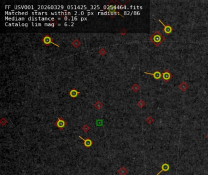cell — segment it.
Here are the masks:
<instances>
[{
    "mask_svg": "<svg viewBox=\"0 0 208 175\" xmlns=\"http://www.w3.org/2000/svg\"><path fill=\"white\" fill-rule=\"evenodd\" d=\"M165 40V38L158 30H157L155 32L153 33L151 35V37H150V41L152 42L154 44V45L155 46H157V47L160 46Z\"/></svg>",
    "mask_w": 208,
    "mask_h": 175,
    "instance_id": "6da1fadb",
    "label": "cell"
},
{
    "mask_svg": "<svg viewBox=\"0 0 208 175\" xmlns=\"http://www.w3.org/2000/svg\"><path fill=\"white\" fill-rule=\"evenodd\" d=\"M67 122L62 118L61 117H59L58 119H57V121L54 123V125L60 130H62L64 129V128L65 126H66L67 125Z\"/></svg>",
    "mask_w": 208,
    "mask_h": 175,
    "instance_id": "7a4b0ae2",
    "label": "cell"
},
{
    "mask_svg": "<svg viewBox=\"0 0 208 175\" xmlns=\"http://www.w3.org/2000/svg\"><path fill=\"white\" fill-rule=\"evenodd\" d=\"M53 39L51 37V36L49 35L46 34V35H45L43 37L42 39L41 40V41H42V42L46 46H48L50 44H53V45H55V46H57V47H59V45H56V43H55L53 42Z\"/></svg>",
    "mask_w": 208,
    "mask_h": 175,
    "instance_id": "3957f363",
    "label": "cell"
},
{
    "mask_svg": "<svg viewBox=\"0 0 208 175\" xmlns=\"http://www.w3.org/2000/svg\"><path fill=\"white\" fill-rule=\"evenodd\" d=\"M173 77V74L167 69H165L162 73V79L165 82H168Z\"/></svg>",
    "mask_w": 208,
    "mask_h": 175,
    "instance_id": "277c9868",
    "label": "cell"
},
{
    "mask_svg": "<svg viewBox=\"0 0 208 175\" xmlns=\"http://www.w3.org/2000/svg\"><path fill=\"white\" fill-rule=\"evenodd\" d=\"M79 137L83 140V144H84V145L86 148H90L92 146L93 144V141L91 140V139L89 138V137L86 139H83L81 136H79Z\"/></svg>",
    "mask_w": 208,
    "mask_h": 175,
    "instance_id": "5b68a950",
    "label": "cell"
},
{
    "mask_svg": "<svg viewBox=\"0 0 208 175\" xmlns=\"http://www.w3.org/2000/svg\"><path fill=\"white\" fill-rule=\"evenodd\" d=\"M158 21H159L162 24V26H164L163 31L167 35H170V34L172 32V31H173V28H172V27H171L169 25H164V24L161 21V20H160V19L158 20Z\"/></svg>",
    "mask_w": 208,
    "mask_h": 175,
    "instance_id": "8992f818",
    "label": "cell"
},
{
    "mask_svg": "<svg viewBox=\"0 0 208 175\" xmlns=\"http://www.w3.org/2000/svg\"><path fill=\"white\" fill-rule=\"evenodd\" d=\"M144 74H148V75H151L153 76V77L156 79V80H159L160 78H162V73H160L159 71H156L154 73H150V72H144Z\"/></svg>",
    "mask_w": 208,
    "mask_h": 175,
    "instance_id": "52a82bcc",
    "label": "cell"
},
{
    "mask_svg": "<svg viewBox=\"0 0 208 175\" xmlns=\"http://www.w3.org/2000/svg\"><path fill=\"white\" fill-rule=\"evenodd\" d=\"M79 94H80V92L77 91L75 88L72 89V90L68 92V94H69L71 98H73V99H76Z\"/></svg>",
    "mask_w": 208,
    "mask_h": 175,
    "instance_id": "ba28073f",
    "label": "cell"
},
{
    "mask_svg": "<svg viewBox=\"0 0 208 175\" xmlns=\"http://www.w3.org/2000/svg\"><path fill=\"white\" fill-rule=\"evenodd\" d=\"M169 170H170V165H169L168 164H167V163H164V164H163L161 165V170H160V171H159L156 175H160V174L162 172H163V171L164 172H167V171H169Z\"/></svg>",
    "mask_w": 208,
    "mask_h": 175,
    "instance_id": "9c48e42d",
    "label": "cell"
},
{
    "mask_svg": "<svg viewBox=\"0 0 208 175\" xmlns=\"http://www.w3.org/2000/svg\"><path fill=\"white\" fill-rule=\"evenodd\" d=\"M178 88L182 92H185L189 88V85L186 83L185 81H182L178 85Z\"/></svg>",
    "mask_w": 208,
    "mask_h": 175,
    "instance_id": "30bf717a",
    "label": "cell"
},
{
    "mask_svg": "<svg viewBox=\"0 0 208 175\" xmlns=\"http://www.w3.org/2000/svg\"><path fill=\"white\" fill-rule=\"evenodd\" d=\"M118 173L120 175H126L128 173V170L125 167H121L118 169Z\"/></svg>",
    "mask_w": 208,
    "mask_h": 175,
    "instance_id": "8fae6325",
    "label": "cell"
},
{
    "mask_svg": "<svg viewBox=\"0 0 208 175\" xmlns=\"http://www.w3.org/2000/svg\"><path fill=\"white\" fill-rule=\"evenodd\" d=\"M93 106H94V107H95L96 109H97V110H100V109L103 107V105L102 103H101V102L100 101H97V102H96V103L93 105Z\"/></svg>",
    "mask_w": 208,
    "mask_h": 175,
    "instance_id": "7c38bea8",
    "label": "cell"
},
{
    "mask_svg": "<svg viewBox=\"0 0 208 175\" xmlns=\"http://www.w3.org/2000/svg\"><path fill=\"white\" fill-rule=\"evenodd\" d=\"M81 45V43L79 40H78V39L74 40L72 42V45L75 47V48H78Z\"/></svg>",
    "mask_w": 208,
    "mask_h": 175,
    "instance_id": "4fadbf2b",
    "label": "cell"
},
{
    "mask_svg": "<svg viewBox=\"0 0 208 175\" xmlns=\"http://www.w3.org/2000/svg\"><path fill=\"white\" fill-rule=\"evenodd\" d=\"M131 90H132L133 91H134L135 92H137V91H139V90H140V87L138 84L135 83V84L133 85V86L131 87Z\"/></svg>",
    "mask_w": 208,
    "mask_h": 175,
    "instance_id": "5bb4252c",
    "label": "cell"
},
{
    "mask_svg": "<svg viewBox=\"0 0 208 175\" xmlns=\"http://www.w3.org/2000/svg\"><path fill=\"white\" fill-rule=\"evenodd\" d=\"M82 130H83V131L84 132V133H87V132L88 131L90 130V127L89 126H88V125H87V124H85L84 126L82 127Z\"/></svg>",
    "mask_w": 208,
    "mask_h": 175,
    "instance_id": "9a60e30c",
    "label": "cell"
},
{
    "mask_svg": "<svg viewBox=\"0 0 208 175\" xmlns=\"http://www.w3.org/2000/svg\"><path fill=\"white\" fill-rule=\"evenodd\" d=\"M146 122H147L149 125H151V124H153V122H154V119L151 116H149L146 119Z\"/></svg>",
    "mask_w": 208,
    "mask_h": 175,
    "instance_id": "2e32d148",
    "label": "cell"
},
{
    "mask_svg": "<svg viewBox=\"0 0 208 175\" xmlns=\"http://www.w3.org/2000/svg\"><path fill=\"white\" fill-rule=\"evenodd\" d=\"M145 105V103L144 101L142 100H140L137 102V106H139V108H143Z\"/></svg>",
    "mask_w": 208,
    "mask_h": 175,
    "instance_id": "e0dca14e",
    "label": "cell"
},
{
    "mask_svg": "<svg viewBox=\"0 0 208 175\" xmlns=\"http://www.w3.org/2000/svg\"><path fill=\"white\" fill-rule=\"evenodd\" d=\"M106 52H106V50H105L104 49H103V48H102V49H101L100 50H99V51H98V53H99V54H100L101 56L105 55H106Z\"/></svg>",
    "mask_w": 208,
    "mask_h": 175,
    "instance_id": "ac0fdd59",
    "label": "cell"
},
{
    "mask_svg": "<svg viewBox=\"0 0 208 175\" xmlns=\"http://www.w3.org/2000/svg\"><path fill=\"white\" fill-rule=\"evenodd\" d=\"M32 15H48V13L47 12H32L31 13Z\"/></svg>",
    "mask_w": 208,
    "mask_h": 175,
    "instance_id": "d6986e66",
    "label": "cell"
},
{
    "mask_svg": "<svg viewBox=\"0 0 208 175\" xmlns=\"http://www.w3.org/2000/svg\"><path fill=\"white\" fill-rule=\"evenodd\" d=\"M0 124H1L2 126H4L5 124H7V120L4 118H2L1 120V122H0Z\"/></svg>",
    "mask_w": 208,
    "mask_h": 175,
    "instance_id": "ffe728a7",
    "label": "cell"
},
{
    "mask_svg": "<svg viewBox=\"0 0 208 175\" xmlns=\"http://www.w3.org/2000/svg\"><path fill=\"white\" fill-rule=\"evenodd\" d=\"M126 32H127L126 30L125 29H124V28L121 29L120 31V33L121 34V35H126Z\"/></svg>",
    "mask_w": 208,
    "mask_h": 175,
    "instance_id": "44dd1931",
    "label": "cell"
},
{
    "mask_svg": "<svg viewBox=\"0 0 208 175\" xmlns=\"http://www.w3.org/2000/svg\"><path fill=\"white\" fill-rule=\"evenodd\" d=\"M29 21H37L38 20V17H29L28 18Z\"/></svg>",
    "mask_w": 208,
    "mask_h": 175,
    "instance_id": "7402d4cb",
    "label": "cell"
},
{
    "mask_svg": "<svg viewBox=\"0 0 208 175\" xmlns=\"http://www.w3.org/2000/svg\"><path fill=\"white\" fill-rule=\"evenodd\" d=\"M32 26H42V24H41V23H32Z\"/></svg>",
    "mask_w": 208,
    "mask_h": 175,
    "instance_id": "603a6c76",
    "label": "cell"
},
{
    "mask_svg": "<svg viewBox=\"0 0 208 175\" xmlns=\"http://www.w3.org/2000/svg\"><path fill=\"white\" fill-rule=\"evenodd\" d=\"M78 17H73V16H71L70 18H69V20H71V21H76L78 20Z\"/></svg>",
    "mask_w": 208,
    "mask_h": 175,
    "instance_id": "cb8c5ba5",
    "label": "cell"
},
{
    "mask_svg": "<svg viewBox=\"0 0 208 175\" xmlns=\"http://www.w3.org/2000/svg\"><path fill=\"white\" fill-rule=\"evenodd\" d=\"M34 8V7H33V5H25V9H33Z\"/></svg>",
    "mask_w": 208,
    "mask_h": 175,
    "instance_id": "d4e9b609",
    "label": "cell"
},
{
    "mask_svg": "<svg viewBox=\"0 0 208 175\" xmlns=\"http://www.w3.org/2000/svg\"><path fill=\"white\" fill-rule=\"evenodd\" d=\"M90 7H91V8H93V9H99V6H98V5H95V6H93V5H91Z\"/></svg>",
    "mask_w": 208,
    "mask_h": 175,
    "instance_id": "484cf974",
    "label": "cell"
},
{
    "mask_svg": "<svg viewBox=\"0 0 208 175\" xmlns=\"http://www.w3.org/2000/svg\"><path fill=\"white\" fill-rule=\"evenodd\" d=\"M63 18H64V20L65 21L69 20V18H68V16H63Z\"/></svg>",
    "mask_w": 208,
    "mask_h": 175,
    "instance_id": "4316f807",
    "label": "cell"
},
{
    "mask_svg": "<svg viewBox=\"0 0 208 175\" xmlns=\"http://www.w3.org/2000/svg\"><path fill=\"white\" fill-rule=\"evenodd\" d=\"M86 21V20H87V18H81V21Z\"/></svg>",
    "mask_w": 208,
    "mask_h": 175,
    "instance_id": "83f0119b",
    "label": "cell"
},
{
    "mask_svg": "<svg viewBox=\"0 0 208 175\" xmlns=\"http://www.w3.org/2000/svg\"><path fill=\"white\" fill-rule=\"evenodd\" d=\"M93 12H88L87 13V15H93Z\"/></svg>",
    "mask_w": 208,
    "mask_h": 175,
    "instance_id": "f1b7e54d",
    "label": "cell"
},
{
    "mask_svg": "<svg viewBox=\"0 0 208 175\" xmlns=\"http://www.w3.org/2000/svg\"><path fill=\"white\" fill-rule=\"evenodd\" d=\"M55 26V23H51V27H53Z\"/></svg>",
    "mask_w": 208,
    "mask_h": 175,
    "instance_id": "f546056e",
    "label": "cell"
},
{
    "mask_svg": "<svg viewBox=\"0 0 208 175\" xmlns=\"http://www.w3.org/2000/svg\"><path fill=\"white\" fill-rule=\"evenodd\" d=\"M64 26H68V23H64Z\"/></svg>",
    "mask_w": 208,
    "mask_h": 175,
    "instance_id": "4dcf8cb0",
    "label": "cell"
},
{
    "mask_svg": "<svg viewBox=\"0 0 208 175\" xmlns=\"http://www.w3.org/2000/svg\"><path fill=\"white\" fill-rule=\"evenodd\" d=\"M81 14V15H84V12H83V11H82L81 12V14Z\"/></svg>",
    "mask_w": 208,
    "mask_h": 175,
    "instance_id": "1f68e13d",
    "label": "cell"
},
{
    "mask_svg": "<svg viewBox=\"0 0 208 175\" xmlns=\"http://www.w3.org/2000/svg\"><path fill=\"white\" fill-rule=\"evenodd\" d=\"M27 26H28V25H27V23H25V27H27Z\"/></svg>",
    "mask_w": 208,
    "mask_h": 175,
    "instance_id": "d6a6232c",
    "label": "cell"
},
{
    "mask_svg": "<svg viewBox=\"0 0 208 175\" xmlns=\"http://www.w3.org/2000/svg\"><path fill=\"white\" fill-rule=\"evenodd\" d=\"M22 26H24V27H25V23H22Z\"/></svg>",
    "mask_w": 208,
    "mask_h": 175,
    "instance_id": "836d02e7",
    "label": "cell"
},
{
    "mask_svg": "<svg viewBox=\"0 0 208 175\" xmlns=\"http://www.w3.org/2000/svg\"><path fill=\"white\" fill-rule=\"evenodd\" d=\"M206 138L208 139V135H206Z\"/></svg>",
    "mask_w": 208,
    "mask_h": 175,
    "instance_id": "e575fe53",
    "label": "cell"
},
{
    "mask_svg": "<svg viewBox=\"0 0 208 175\" xmlns=\"http://www.w3.org/2000/svg\"><path fill=\"white\" fill-rule=\"evenodd\" d=\"M57 25H58V26H60V25H61V24H58Z\"/></svg>",
    "mask_w": 208,
    "mask_h": 175,
    "instance_id": "d590c367",
    "label": "cell"
}]
</instances>
